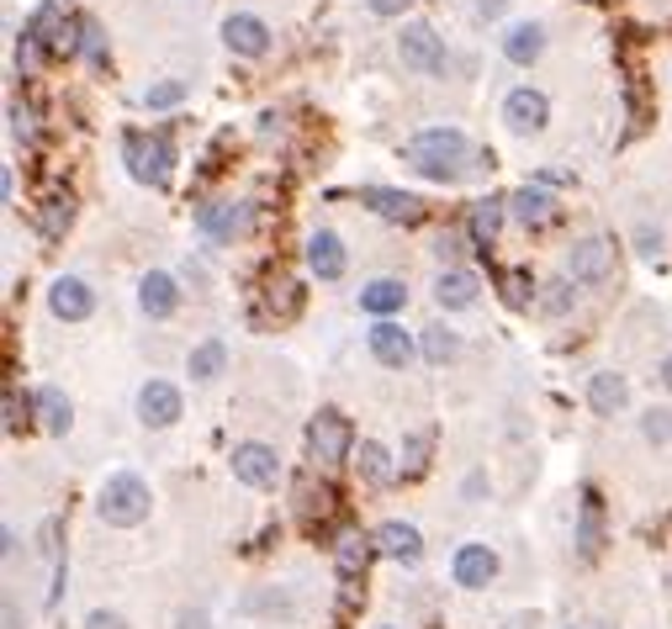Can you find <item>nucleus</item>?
I'll use <instances>...</instances> for the list:
<instances>
[{"label": "nucleus", "instance_id": "nucleus-1", "mask_svg": "<svg viewBox=\"0 0 672 629\" xmlns=\"http://www.w3.org/2000/svg\"><path fill=\"white\" fill-rule=\"evenodd\" d=\"M466 153H471V144H466L460 127H424V133H413V138L402 144V159L429 180H456Z\"/></svg>", "mask_w": 672, "mask_h": 629}, {"label": "nucleus", "instance_id": "nucleus-2", "mask_svg": "<svg viewBox=\"0 0 672 629\" xmlns=\"http://www.w3.org/2000/svg\"><path fill=\"white\" fill-rule=\"evenodd\" d=\"M95 513H101L112 529H133V524H144V518H149V487H144V477H133V471L106 477L101 498H95Z\"/></svg>", "mask_w": 672, "mask_h": 629}, {"label": "nucleus", "instance_id": "nucleus-3", "mask_svg": "<svg viewBox=\"0 0 672 629\" xmlns=\"http://www.w3.org/2000/svg\"><path fill=\"white\" fill-rule=\"evenodd\" d=\"M350 445H355V428H350V419H344L339 408H323V413L312 419V428H307V455H312L318 466H339V460L350 455Z\"/></svg>", "mask_w": 672, "mask_h": 629}, {"label": "nucleus", "instance_id": "nucleus-4", "mask_svg": "<svg viewBox=\"0 0 672 629\" xmlns=\"http://www.w3.org/2000/svg\"><path fill=\"white\" fill-rule=\"evenodd\" d=\"M127 170L133 180H144V185H159V180L170 175V138L164 133H127Z\"/></svg>", "mask_w": 672, "mask_h": 629}, {"label": "nucleus", "instance_id": "nucleus-5", "mask_svg": "<svg viewBox=\"0 0 672 629\" xmlns=\"http://www.w3.org/2000/svg\"><path fill=\"white\" fill-rule=\"evenodd\" d=\"M398 54H402V69H419V75H445V43H440V37H434V27H424V22L402 27Z\"/></svg>", "mask_w": 672, "mask_h": 629}, {"label": "nucleus", "instance_id": "nucleus-6", "mask_svg": "<svg viewBox=\"0 0 672 629\" xmlns=\"http://www.w3.org/2000/svg\"><path fill=\"white\" fill-rule=\"evenodd\" d=\"M610 270H614V243L610 239L572 243V254H567V275H572L578 286H599V281H610Z\"/></svg>", "mask_w": 672, "mask_h": 629}, {"label": "nucleus", "instance_id": "nucleus-7", "mask_svg": "<svg viewBox=\"0 0 672 629\" xmlns=\"http://www.w3.org/2000/svg\"><path fill=\"white\" fill-rule=\"evenodd\" d=\"M234 477L244 481V487H275V477H281V460H275L271 445L249 439V445H234Z\"/></svg>", "mask_w": 672, "mask_h": 629}, {"label": "nucleus", "instance_id": "nucleus-8", "mask_svg": "<svg viewBox=\"0 0 672 629\" xmlns=\"http://www.w3.org/2000/svg\"><path fill=\"white\" fill-rule=\"evenodd\" d=\"M48 312L64 318V323H86L95 312V291L80 275H64V281H54V291H48Z\"/></svg>", "mask_w": 672, "mask_h": 629}, {"label": "nucleus", "instance_id": "nucleus-9", "mask_svg": "<svg viewBox=\"0 0 672 629\" xmlns=\"http://www.w3.org/2000/svg\"><path fill=\"white\" fill-rule=\"evenodd\" d=\"M546 117H550V101L535 85L509 90V101H503V122H509L514 133H540V127H546Z\"/></svg>", "mask_w": 672, "mask_h": 629}, {"label": "nucleus", "instance_id": "nucleus-10", "mask_svg": "<svg viewBox=\"0 0 672 629\" xmlns=\"http://www.w3.org/2000/svg\"><path fill=\"white\" fill-rule=\"evenodd\" d=\"M451 576H456V587H471V593H482L492 576H498V556H492L488 545H460L456 561H451Z\"/></svg>", "mask_w": 672, "mask_h": 629}, {"label": "nucleus", "instance_id": "nucleus-11", "mask_svg": "<svg viewBox=\"0 0 672 629\" xmlns=\"http://www.w3.org/2000/svg\"><path fill=\"white\" fill-rule=\"evenodd\" d=\"M138 419L149 423V428H170V423L181 419V391L170 387V381H144V391H138Z\"/></svg>", "mask_w": 672, "mask_h": 629}, {"label": "nucleus", "instance_id": "nucleus-12", "mask_svg": "<svg viewBox=\"0 0 672 629\" xmlns=\"http://www.w3.org/2000/svg\"><path fill=\"white\" fill-rule=\"evenodd\" d=\"M223 43H228L234 54H244V59H260V54L271 48V27H265L260 16H244V11H239V16L223 22Z\"/></svg>", "mask_w": 672, "mask_h": 629}, {"label": "nucleus", "instance_id": "nucleus-13", "mask_svg": "<svg viewBox=\"0 0 672 629\" xmlns=\"http://www.w3.org/2000/svg\"><path fill=\"white\" fill-rule=\"evenodd\" d=\"M371 355L381 359L387 370H408V359H413V339H408L392 318H381V323L371 329Z\"/></svg>", "mask_w": 672, "mask_h": 629}, {"label": "nucleus", "instance_id": "nucleus-14", "mask_svg": "<svg viewBox=\"0 0 672 629\" xmlns=\"http://www.w3.org/2000/svg\"><path fill=\"white\" fill-rule=\"evenodd\" d=\"M361 202L371 211H381V217H392V222H419L424 217V202L419 196H408V191H387V185H366L361 191Z\"/></svg>", "mask_w": 672, "mask_h": 629}, {"label": "nucleus", "instance_id": "nucleus-15", "mask_svg": "<svg viewBox=\"0 0 672 629\" xmlns=\"http://www.w3.org/2000/svg\"><path fill=\"white\" fill-rule=\"evenodd\" d=\"M509 207H514V217H520L524 228H546V222L561 217V207H556V196H550L546 185H524V191H514Z\"/></svg>", "mask_w": 672, "mask_h": 629}, {"label": "nucleus", "instance_id": "nucleus-16", "mask_svg": "<svg viewBox=\"0 0 672 629\" xmlns=\"http://www.w3.org/2000/svg\"><path fill=\"white\" fill-rule=\"evenodd\" d=\"M376 550H381V556H392V561H408V567H413V561L424 556V539H419V529H413V524L387 518V524L376 529Z\"/></svg>", "mask_w": 672, "mask_h": 629}, {"label": "nucleus", "instance_id": "nucleus-17", "mask_svg": "<svg viewBox=\"0 0 672 629\" xmlns=\"http://www.w3.org/2000/svg\"><path fill=\"white\" fill-rule=\"evenodd\" d=\"M307 270H312L318 281H339V275H344V243H339V233L318 228V233L307 239Z\"/></svg>", "mask_w": 672, "mask_h": 629}, {"label": "nucleus", "instance_id": "nucleus-18", "mask_svg": "<svg viewBox=\"0 0 672 629\" xmlns=\"http://www.w3.org/2000/svg\"><path fill=\"white\" fill-rule=\"evenodd\" d=\"M138 307H144L149 318H170V312L181 307V291H175V281H170L164 270H149V275L138 281Z\"/></svg>", "mask_w": 672, "mask_h": 629}, {"label": "nucleus", "instance_id": "nucleus-19", "mask_svg": "<svg viewBox=\"0 0 672 629\" xmlns=\"http://www.w3.org/2000/svg\"><path fill=\"white\" fill-rule=\"evenodd\" d=\"M402 301H408V291H402V281H392V275L361 286V312H371V318H392V312H402Z\"/></svg>", "mask_w": 672, "mask_h": 629}, {"label": "nucleus", "instance_id": "nucleus-20", "mask_svg": "<svg viewBox=\"0 0 672 629\" xmlns=\"http://www.w3.org/2000/svg\"><path fill=\"white\" fill-rule=\"evenodd\" d=\"M588 402H593V413L614 419V413L630 402V387H625V376H614V370H599V376L588 381Z\"/></svg>", "mask_w": 672, "mask_h": 629}, {"label": "nucleus", "instance_id": "nucleus-21", "mask_svg": "<svg viewBox=\"0 0 672 629\" xmlns=\"http://www.w3.org/2000/svg\"><path fill=\"white\" fill-rule=\"evenodd\" d=\"M540 54H546V27H535V22L509 27V37H503V59L509 64H535Z\"/></svg>", "mask_w": 672, "mask_h": 629}, {"label": "nucleus", "instance_id": "nucleus-22", "mask_svg": "<svg viewBox=\"0 0 672 629\" xmlns=\"http://www.w3.org/2000/svg\"><path fill=\"white\" fill-rule=\"evenodd\" d=\"M434 301H440V307H451V312H456V307H471V301H477V275L451 265L440 281H434Z\"/></svg>", "mask_w": 672, "mask_h": 629}, {"label": "nucleus", "instance_id": "nucleus-23", "mask_svg": "<svg viewBox=\"0 0 672 629\" xmlns=\"http://www.w3.org/2000/svg\"><path fill=\"white\" fill-rule=\"evenodd\" d=\"M599 518H604V503H599V492L588 487V492H582V524H578L582 561H593V556H599V545H604V529H599Z\"/></svg>", "mask_w": 672, "mask_h": 629}, {"label": "nucleus", "instance_id": "nucleus-24", "mask_svg": "<svg viewBox=\"0 0 672 629\" xmlns=\"http://www.w3.org/2000/svg\"><path fill=\"white\" fill-rule=\"evenodd\" d=\"M371 545H376V539L355 535V529H344V535L334 539V567H339V576H361V571H366V561H371Z\"/></svg>", "mask_w": 672, "mask_h": 629}, {"label": "nucleus", "instance_id": "nucleus-25", "mask_svg": "<svg viewBox=\"0 0 672 629\" xmlns=\"http://www.w3.org/2000/svg\"><path fill=\"white\" fill-rule=\"evenodd\" d=\"M503 207H509V202H498V196H488V202H477V207H471V217H466V233H471V243H492V239H498V228H503Z\"/></svg>", "mask_w": 672, "mask_h": 629}, {"label": "nucleus", "instance_id": "nucleus-26", "mask_svg": "<svg viewBox=\"0 0 672 629\" xmlns=\"http://www.w3.org/2000/svg\"><path fill=\"white\" fill-rule=\"evenodd\" d=\"M196 222H202V233H207V239H234V233H239V222H244V211L234 207V202H213V207L196 211Z\"/></svg>", "mask_w": 672, "mask_h": 629}, {"label": "nucleus", "instance_id": "nucleus-27", "mask_svg": "<svg viewBox=\"0 0 672 629\" xmlns=\"http://www.w3.org/2000/svg\"><path fill=\"white\" fill-rule=\"evenodd\" d=\"M223 365H228V350H223V339H207V344H196V350H191V359H185L191 381H217V376H223Z\"/></svg>", "mask_w": 672, "mask_h": 629}, {"label": "nucleus", "instance_id": "nucleus-28", "mask_svg": "<svg viewBox=\"0 0 672 629\" xmlns=\"http://www.w3.org/2000/svg\"><path fill=\"white\" fill-rule=\"evenodd\" d=\"M32 408H37V423L48 428V434H64L69 428V397L59 387H43L32 397Z\"/></svg>", "mask_w": 672, "mask_h": 629}, {"label": "nucleus", "instance_id": "nucleus-29", "mask_svg": "<svg viewBox=\"0 0 672 629\" xmlns=\"http://www.w3.org/2000/svg\"><path fill=\"white\" fill-rule=\"evenodd\" d=\"M355 466H361V477H366L371 487H387V481H392V455L376 445V439H361V449H355Z\"/></svg>", "mask_w": 672, "mask_h": 629}, {"label": "nucleus", "instance_id": "nucleus-30", "mask_svg": "<svg viewBox=\"0 0 672 629\" xmlns=\"http://www.w3.org/2000/svg\"><path fill=\"white\" fill-rule=\"evenodd\" d=\"M498 291H503V301L509 307H529V297H535V281H529V270H498Z\"/></svg>", "mask_w": 672, "mask_h": 629}, {"label": "nucleus", "instance_id": "nucleus-31", "mask_svg": "<svg viewBox=\"0 0 672 629\" xmlns=\"http://www.w3.org/2000/svg\"><path fill=\"white\" fill-rule=\"evenodd\" d=\"M460 355V339L451 329H440V323H434V329H424V359L429 365H451V359Z\"/></svg>", "mask_w": 672, "mask_h": 629}, {"label": "nucleus", "instance_id": "nucleus-32", "mask_svg": "<svg viewBox=\"0 0 672 629\" xmlns=\"http://www.w3.org/2000/svg\"><path fill=\"white\" fill-rule=\"evenodd\" d=\"M69 222H75V202H69V196H48V202H43V233L59 239Z\"/></svg>", "mask_w": 672, "mask_h": 629}, {"label": "nucleus", "instance_id": "nucleus-33", "mask_svg": "<svg viewBox=\"0 0 672 629\" xmlns=\"http://www.w3.org/2000/svg\"><path fill=\"white\" fill-rule=\"evenodd\" d=\"M80 54H86L95 69H106V32H101V22H91V16H80Z\"/></svg>", "mask_w": 672, "mask_h": 629}, {"label": "nucleus", "instance_id": "nucleus-34", "mask_svg": "<svg viewBox=\"0 0 672 629\" xmlns=\"http://www.w3.org/2000/svg\"><path fill=\"white\" fill-rule=\"evenodd\" d=\"M144 101H149V112H170V106L185 101V80H164V85H153Z\"/></svg>", "mask_w": 672, "mask_h": 629}, {"label": "nucleus", "instance_id": "nucleus-35", "mask_svg": "<svg viewBox=\"0 0 672 629\" xmlns=\"http://www.w3.org/2000/svg\"><path fill=\"white\" fill-rule=\"evenodd\" d=\"M641 434L651 439V445H668L672 439V413L668 408H651V413L641 419Z\"/></svg>", "mask_w": 672, "mask_h": 629}, {"label": "nucleus", "instance_id": "nucleus-36", "mask_svg": "<svg viewBox=\"0 0 672 629\" xmlns=\"http://www.w3.org/2000/svg\"><path fill=\"white\" fill-rule=\"evenodd\" d=\"M424 455H429V434H408V439H402V471L419 477V471H424Z\"/></svg>", "mask_w": 672, "mask_h": 629}, {"label": "nucleus", "instance_id": "nucleus-37", "mask_svg": "<svg viewBox=\"0 0 672 629\" xmlns=\"http://www.w3.org/2000/svg\"><path fill=\"white\" fill-rule=\"evenodd\" d=\"M11 138L16 144H37V117H32L27 106H11Z\"/></svg>", "mask_w": 672, "mask_h": 629}, {"label": "nucleus", "instance_id": "nucleus-38", "mask_svg": "<svg viewBox=\"0 0 672 629\" xmlns=\"http://www.w3.org/2000/svg\"><path fill=\"white\" fill-rule=\"evenodd\" d=\"M329 503H334V492H329V487H323V492L312 498V487H307V481H303V492H297V508H303L307 518H312V513L323 518V513H329Z\"/></svg>", "mask_w": 672, "mask_h": 629}, {"label": "nucleus", "instance_id": "nucleus-39", "mask_svg": "<svg viewBox=\"0 0 672 629\" xmlns=\"http://www.w3.org/2000/svg\"><path fill=\"white\" fill-rule=\"evenodd\" d=\"M540 307H546L550 318H561V312L572 307V291H567V281H556V286H546V297H540Z\"/></svg>", "mask_w": 672, "mask_h": 629}, {"label": "nucleus", "instance_id": "nucleus-40", "mask_svg": "<svg viewBox=\"0 0 672 629\" xmlns=\"http://www.w3.org/2000/svg\"><path fill=\"white\" fill-rule=\"evenodd\" d=\"M22 423H27V408L16 402V391H5V434H22Z\"/></svg>", "mask_w": 672, "mask_h": 629}, {"label": "nucleus", "instance_id": "nucleus-41", "mask_svg": "<svg viewBox=\"0 0 672 629\" xmlns=\"http://www.w3.org/2000/svg\"><path fill=\"white\" fill-rule=\"evenodd\" d=\"M434 254H440V260L451 265V260L460 254V233H440V239H434Z\"/></svg>", "mask_w": 672, "mask_h": 629}, {"label": "nucleus", "instance_id": "nucleus-42", "mask_svg": "<svg viewBox=\"0 0 672 629\" xmlns=\"http://www.w3.org/2000/svg\"><path fill=\"white\" fill-rule=\"evenodd\" d=\"M366 5L376 11V16H402V11H408L413 0H366Z\"/></svg>", "mask_w": 672, "mask_h": 629}, {"label": "nucleus", "instance_id": "nucleus-43", "mask_svg": "<svg viewBox=\"0 0 672 629\" xmlns=\"http://www.w3.org/2000/svg\"><path fill=\"white\" fill-rule=\"evenodd\" d=\"M86 629H127L123 619H117V614H106V608H95L91 619H86Z\"/></svg>", "mask_w": 672, "mask_h": 629}, {"label": "nucleus", "instance_id": "nucleus-44", "mask_svg": "<svg viewBox=\"0 0 672 629\" xmlns=\"http://www.w3.org/2000/svg\"><path fill=\"white\" fill-rule=\"evenodd\" d=\"M636 243H641V254H657V249H662V233H651V228H641V233H636Z\"/></svg>", "mask_w": 672, "mask_h": 629}, {"label": "nucleus", "instance_id": "nucleus-45", "mask_svg": "<svg viewBox=\"0 0 672 629\" xmlns=\"http://www.w3.org/2000/svg\"><path fill=\"white\" fill-rule=\"evenodd\" d=\"M181 629H207V614L196 608V614H181Z\"/></svg>", "mask_w": 672, "mask_h": 629}, {"label": "nucleus", "instance_id": "nucleus-46", "mask_svg": "<svg viewBox=\"0 0 672 629\" xmlns=\"http://www.w3.org/2000/svg\"><path fill=\"white\" fill-rule=\"evenodd\" d=\"M477 11H482V16H498V11H503V0H477Z\"/></svg>", "mask_w": 672, "mask_h": 629}, {"label": "nucleus", "instance_id": "nucleus-47", "mask_svg": "<svg viewBox=\"0 0 672 629\" xmlns=\"http://www.w3.org/2000/svg\"><path fill=\"white\" fill-rule=\"evenodd\" d=\"M662 381H668V391H672V355L662 359Z\"/></svg>", "mask_w": 672, "mask_h": 629}]
</instances>
